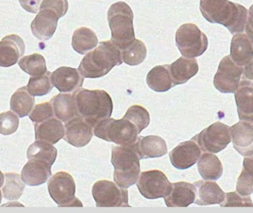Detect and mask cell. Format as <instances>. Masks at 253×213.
<instances>
[{
	"label": "cell",
	"mask_w": 253,
	"mask_h": 213,
	"mask_svg": "<svg viewBox=\"0 0 253 213\" xmlns=\"http://www.w3.org/2000/svg\"><path fill=\"white\" fill-rule=\"evenodd\" d=\"M51 73L47 71L44 75L31 77L26 86L28 92L34 96H42L47 94L53 89L50 80Z\"/></svg>",
	"instance_id": "37"
},
{
	"label": "cell",
	"mask_w": 253,
	"mask_h": 213,
	"mask_svg": "<svg viewBox=\"0 0 253 213\" xmlns=\"http://www.w3.org/2000/svg\"><path fill=\"white\" fill-rule=\"evenodd\" d=\"M108 19L111 30V43L123 50L135 39L133 13L126 3L118 1L110 7Z\"/></svg>",
	"instance_id": "5"
},
{
	"label": "cell",
	"mask_w": 253,
	"mask_h": 213,
	"mask_svg": "<svg viewBox=\"0 0 253 213\" xmlns=\"http://www.w3.org/2000/svg\"><path fill=\"white\" fill-rule=\"evenodd\" d=\"M196 198L194 184L181 181L172 184L169 193L164 199L168 208H187L195 203Z\"/></svg>",
	"instance_id": "19"
},
{
	"label": "cell",
	"mask_w": 253,
	"mask_h": 213,
	"mask_svg": "<svg viewBox=\"0 0 253 213\" xmlns=\"http://www.w3.org/2000/svg\"><path fill=\"white\" fill-rule=\"evenodd\" d=\"M25 51L23 40L16 34L6 36L0 42V67L8 68L17 63Z\"/></svg>",
	"instance_id": "17"
},
{
	"label": "cell",
	"mask_w": 253,
	"mask_h": 213,
	"mask_svg": "<svg viewBox=\"0 0 253 213\" xmlns=\"http://www.w3.org/2000/svg\"><path fill=\"white\" fill-rule=\"evenodd\" d=\"M231 138L235 150L242 156L253 154V127L250 124L239 122L230 128Z\"/></svg>",
	"instance_id": "21"
},
{
	"label": "cell",
	"mask_w": 253,
	"mask_h": 213,
	"mask_svg": "<svg viewBox=\"0 0 253 213\" xmlns=\"http://www.w3.org/2000/svg\"><path fill=\"white\" fill-rule=\"evenodd\" d=\"M124 118L136 127L139 133H141L143 129L147 128L150 124V115L148 112L140 105H132L129 107Z\"/></svg>",
	"instance_id": "38"
},
{
	"label": "cell",
	"mask_w": 253,
	"mask_h": 213,
	"mask_svg": "<svg viewBox=\"0 0 253 213\" xmlns=\"http://www.w3.org/2000/svg\"><path fill=\"white\" fill-rule=\"evenodd\" d=\"M243 69V67L236 65L230 56L223 58L214 77L215 88L223 93H235L242 80Z\"/></svg>",
	"instance_id": "11"
},
{
	"label": "cell",
	"mask_w": 253,
	"mask_h": 213,
	"mask_svg": "<svg viewBox=\"0 0 253 213\" xmlns=\"http://www.w3.org/2000/svg\"><path fill=\"white\" fill-rule=\"evenodd\" d=\"M139 161L135 144L113 147L111 163L114 167V178L117 185L128 188L137 182L140 174Z\"/></svg>",
	"instance_id": "4"
},
{
	"label": "cell",
	"mask_w": 253,
	"mask_h": 213,
	"mask_svg": "<svg viewBox=\"0 0 253 213\" xmlns=\"http://www.w3.org/2000/svg\"><path fill=\"white\" fill-rule=\"evenodd\" d=\"M57 156V150L53 144L42 141H36L33 143L27 151L28 159H34L45 161L53 165Z\"/></svg>",
	"instance_id": "32"
},
{
	"label": "cell",
	"mask_w": 253,
	"mask_h": 213,
	"mask_svg": "<svg viewBox=\"0 0 253 213\" xmlns=\"http://www.w3.org/2000/svg\"><path fill=\"white\" fill-rule=\"evenodd\" d=\"M236 191L242 196L253 193V154L244 159L243 170L238 179Z\"/></svg>",
	"instance_id": "33"
},
{
	"label": "cell",
	"mask_w": 253,
	"mask_h": 213,
	"mask_svg": "<svg viewBox=\"0 0 253 213\" xmlns=\"http://www.w3.org/2000/svg\"><path fill=\"white\" fill-rule=\"evenodd\" d=\"M53 116L54 113L50 102L36 105L29 113V118L34 124L41 123L53 118Z\"/></svg>",
	"instance_id": "40"
},
{
	"label": "cell",
	"mask_w": 253,
	"mask_h": 213,
	"mask_svg": "<svg viewBox=\"0 0 253 213\" xmlns=\"http://www.w3.org/2000/svg\"><path fill=\"white\" fill-rule=\"evenodd\" d=\"M47 188L50 197L59 208H83V204L75 196V181L68 172H59L53 175L47 183Z\"/></svg>",
	"instance_id": "8"
},
{
	"label": "cell",
	"mask_w": 253,
	"mask_h": 213,
	"mask_svg": "<svg viewBox=\"0 0 253 213\" xmlns=\"http://www.w3.org/2000/svg\"><path fill=\"white\" fill-rule=\"evenodd\" d=\"M97 36L94 31L86 27L77 28L72 39L73 48L82 55L86 54L97 46Z\"/></svg>",
	"instance_id": "30"
},
{
	"label": "cell",
	"mask_w": 253,
	"mask_h": 213,
	"mask_svg": "<svg viewBox=\"0 0 253 213\" xmlns=\"http://www.w3.org/2000/svg\"><path fill=\"white\" fill-rule=\"evenodd\" d=\"M175 44L183 56L193 59L206 51L208 40L196 25L187 23L181 25L177 31Z\"/></svg>",
	"instance_id": "7"
},
{
	"label": "cell",
	"mask_w": 253,
	"mask_h": 213,
	"mask_svg": "<svg viewBox=\"0 0 253 213\" xmlns=\"http://www.w3.org/2000/svg\"><path fill=\"white\" fill-rule=\"evenodd\" d=\"M53 113L56 119L66 123L68 121L80 116L74 94L59 93L50 100Z\"/></svg>",
	"instance_id": "26"
},
{
	"label": "cell",
	"mask_w": 253,
	"mask_h": 213,
	"mask_svg": "<svg viewBox=\"0 0 253 213\" xmlns=\"http://www.w3.org/2000/svg\"><path fill=\"white\" fill-rule=\"evenodd\" d=\"M1 199H2V195H1V190H0V203H1Z\"/></svg>",
	"instance_id": "47"
},
{
	"label": "cell",
	"mask_w": 253,
	"mask_h": 213,
	"mask_svg": "<svg viewBox=\"0 0 253 213\" xmlns=\"http://www.w3.org/2000/svg\"><path fill=\"white\" fill-rule=\"evenodd\" d=\"M230 58L240 67L249 65L253 59V44L247 34H236L232 39Z\"/></svg>",
	"instance_id": "22"
},
{
	"label": "cell",
	"mask_w": 253,
	"mask_h": 213,
	"mask_svg": "<svg viewBox=\"0 0 253 213\" xmlns=\"http://www.w3.org/2000/svg\"><path fill=\"white\" fill-rule=\"evenodd\" d=\"M93 135V128L80 116L65 123L64 139L74 147H83L87 145Z\"/></svg>",
	"instance_id": "14"
},
{
	"label": "cell",
	"mask_w": 253,
	"mask_h": 213,
	"mask_svg": "<svg viewBox=\"0 0 253 213\" xmlns=\"http://www.w3.org/2000/svg\"><path fill=\"white\" fill-rule=\"evenodd\" d=\"M93 133L98 138L119 145L129 146L138 140V129L127 119L117 120L108 119L102 121L93 128Z\"/></svg>",
	"instance_id": "6"
},
{
	"label": "cell",
	"mask_w": 253,
	"mask_h": 213,
	"mask_svg": "<svg viewBox=\"0 0 253 213\" xmlns=\"http://www.w3.org/2000/svg\"><path fill=\"white\" fill-rule=\"evenodd\" d=\"M19 118L11 111L4 112L0 114V134L11 135L19 128Z\"/></svg>",
	"instance_id": "39"
},
{
	"label": "cell",
	"mask_w": 253,
	"mask_h": 213,
	"mask_svg": "<svg viewBox=\"0 0 253 213\" xmlns=\"http://www.w3.org/2000/svg\"><path fill=\"white\" fill-rule=\"evenodd\" d=\"M171 185L165 174L158 170L141 172L137 182L140 193L147 199L165 198L169 193Z\"/></svg>",
	"instance_id": "12"
},
{
	"label": "cell",
	"mask_w": 253,
	"mask_h": 213,
	"mask_svg": "<svg viewBox=\"0 0 253 213\" xmlns=\"http://www.w3.org/2000/svg\"><path fill=\"white\" fill-rule=\"evenodd\" d=\"M197 199L195 204L200 206L220 205L225 199L224 192L214 181H200L194 183Z\"/></svg>",
	"instance_id": "23"
},
{
	"label": "cell",
	"mask_w": 253,
	"mask_h": 213,
	"mask_svg": "<svg viewBox=\"0 0 253 213\" xmlns=\"http://www.w3.org/2000/svg\"><path fill=\"white\" fill-rule=\"evenodd\" d=\"M21 173V177L25 184L28 186H39L44 184L51 176V167L48 162L39 159H28Z\"/></svg>",
	"instance_id": "20"
},
{
	"label": "cell",
	"mask_w": 253,
	"mask_h": 213,
	"mask_svg": "<svg viewBox=\"0 0 253 213\" xmlns=\"http://www.w3.org/2000/svg\"><path fill=\"white\" fill-rule=\"evenodd\" d=\"M40 6L50 7L64 16L68 10V0H43Z\"/></svg>",
	"instance_id": "42"
},
{
	"label": "cell",
	"mask_w": 253,
	"mask_h": 213,
	"mask_svg": "<svg viewBox=\"0 0 253 213\" xmlns=\"http://www.w3.org/2000/svg\"><path fill=\"white\" fill-rule=\"evenodd\" d=\"M52 84L61 93H74L83 87L84 77L79 70L61 67L50 76Z\"/></svg>",
	"instance_id": "15"
},
{
	"label": "cell",
	"mask_w": 253,
	"mask_h": 213,
	"mask_svg": "<svg viewBox=\"0 0 253 213\" xmlns=\"http://www.w3.org/2000/svg\"><path fill=\"white\" fill-rule=\"evenodd\" d=\"M231 139L230 127L220 122L212 124L192 138L202 151L211 153H219L224 150Z\"/></svg>",
	"instance_id": "9"
},
{
	"label": "cell",
	"mask_w": 253,
	"mask_h": 213,
	"mask_svg": "<svg viewBox=\"0 0 253 213\" xmlns=\"http://www.w3.org/2000/svg\"><path fill=\"white\" fill-rule=\"evenodd\" d=\"M74 96L79 114L92 128L111 118L114 104L111 96L105 90L80 88L74 92Z\"/></svg>",
	"instance_id": "2"
},
{
	"label": "cell",
	"mask_w": 253,
	"mask_h": 213,
	"mask_svg": "<svg viewBox=\"0 0 253 213\" xmlns=\"http://www.w3.org/2000/svg\"><path fill=\"white\" fill-rule=\"evenodd\" d=\"M123 62L122 52L118 47L111 41L101 42L96 49L83 58L78 70L85 78H100Z\"/></svg>",
	"instance_id": "3"
},
{
	"label": "cell",
	"mask_w": 253,
	"mask_h": 213,
	"mask_svg": "<svg viewBox=\"0 0 253 213\" xmlns=\"http://www.w3.org/2000/svg\"><path fill=\"white\" fill-rule=\"evenodd\" d=\"M147 84L156 92H165L175 86L171 78L169 65L155 67L147 76Z\"/></svg>",
	"instance_id": "28"
},
{
	"label": "cell",
	"mask_w": 253,
	"mask_h": 213,
	"mask_svg": "<svg viewBox=\"0 0 253 213\" xmlns=\"http://www.w3.org/2000/svg\"><path fill=\"white\" fill-rule=\"evenodd\" d=\"M245 31L250 40L253 38V4L248 11V22H247Z\"/></svg>",
	"instance_id": "44"
},
{
	"label": "cell",
	"mask_w": 253,
	"mask_h": 213,
	"mask_svg": "<svg viewBox=\"0 0 253 213\" xmlns=\"http://www.w3.org/2000/svg\"><path fill=\"white\" fill-rule=\"evenodd\" d=\"M19 65L22 71L31 77L44 75L47 71L45 59L39 53L24 56L19 60Z\"/></svg>",
	"instance_id": "36"
},
{
	"label": "cell",
	"mask_w": 253,
	"mask_h": 213,
	"mask_svg": "<svg viewBox=\"0 0 253 213\" xmlns=\"http://www.w3.org/2000/svg\"><path fill=\"white\" fill-rule=\"evenodd\" d=\"M135 146L140 159L162 157L168 153L166 142L158 135L138 136Z\"/></svg>",
	"instance_id": "24"
},
{
	"label": "cell",
	"mask_w": 253,
	"mask_h": 213,
	"mask_svg": "<svg viewBox=\"0 0 253 213\" xmlns=\"http://www.w3.org/2000/svg\"><path fill=\"white\" fill-rule=\"evenodd\" d=\"M200 10L208 22L224 25L232 34L245 31L248 10L242 4L228 0H200Z\"/></svg>",
	"instance_id": "1"
},
{
	"label": "cell",
	"mask_w": 253,
	"mask_h": 213,
	"mask_svg": "<svg viewBox=\"0 0 253 213\" xmlns=\"http://www.w3.org/2000/svg\"><path fill=\"white\" fill-rule=\"evenodd\" d=\"M251 41L252 42V43L253 44V38L251 39Z\"/></svg>",
	"instance_id": "48"
},
{
	"label": "cell",
	"mask_w": 253,
	"mask_h": 213,
	"mask_svg": "<svg viewBox=\"0 0 253 213\" xmlns=\"http://www.w3.org/2000/svg\"><path fill=\"white\" fill-rule=\"evenodd\" d=\"M35 103L34 96L28 92L27 87L18 89L10 99V106L12 111L19 117L28 116Z\"/></svg>",
	"instance_id": "31"
},
{
	"label": "cell",
	"mask_w": 253,
	"mask_h": 213,
	"mask_svg": "<svg viewBox=\"0 0 253 213\" xmlns=\"http://www.w3.org/2000/svg\"><path fill=\"white\" fill-rule=\"evenodd\" d=\"M62 17L59 13L47 7L40 6V12L31 22L33 34L40 40H50L57 28V22Z\"/></svg>",
	"instance_id": "13"
},
{
	"label": "cell",
	"mask_w": 253,
	"mask_h": 213,
	"mask_svg": "<svg viewBox=\"0 0 253 213\" xmlns=\"http://www.w3.org/2000/svg\"><path fill=\"white\" fill-rule=\"evenodd\" d=\"M36 141L55 144L65 136V127L60 120L54 118L35 124Z\"/></svg>",
	"instance_id": "25"
},
{
	"label": "cell",
	"mask_w": 253,
	"mask_h": 213,
	"mask_svg": "<svg viewBox=\"0 0 253 213\" xmlns=\"http://www.w3.org/2000/svg\"><path fill=\"white\" fill-rule=\"evenodd\" d=\"M202 156L197 143L193 140L184 141L178 144L169 153L171 163L177 169L185 170L193 166Z\"/></svg>",
	"instance_id": "16"
},
{
	"label": "cell",
	"mask_w": 253,
	"mask_h": 213,
	"mask_svg": "<svg viewBox=\"0 0 253 213\" xmlns=\"http://www.w3.org/2000/svg\"><path fill=\"white\" fill-rule=\"evenodd\" d=\"M248 69L250 70V73H251V76H252L253 78V59L252 62L248 65Z\"/></svg>",
	"instance_id": "46"
},
{
	"label": "cell",
	"mask_w": 253,
	"mask_h": 213,
	"mask_svg": "<svg viewBox=\"0 0 253 213\" xmlns=\"http://www.w3.org/2000/svg\"><path fill=\"white\" fill-rule=\"evenodd\" d=\"M221 208L227 207H242V208H253V203L249 196H241L237 192H231L225 194V199L220 204Z\"/></svg>",
	"instance_id": "41"
},
{
	"label": "cell",
	"mask_w": 253,
	"mask_h": 213,
	"mask_svg": "<svg viewBox=\"0 0 253 213\" xmlns=\"http://www.w3.org/2000/svg\"><path fill=\"white\" fill-rule=\"evenodd\" d=\"M92 194L98 208H130L128 205L127 190L112 181L102 180L95 183Z\"/></svg>",
	"instance_id": "10"
},
{
	"label": "cell",
	"mask_w": 253,
	"mask_h": 213,
	"mask_svg": "<svg viewBox=\"0 0 253 213\" xmlns=\"http://www.w3.org/2000/svg\"><path fill=\"white\" fill-rule=\"evenodd\" d=\"M4 180L5 182L1 190L3 197L8 201L18 200L25 190V184L22 177L19 174L5 173Z\"/></svg>",
	"instance_id": "34"
},
{
	"label": "cell",
	"mask_w": 253,
	"mask_h": 213,
	"mask_svg": "<svg viewBox=\"0 0 253 213\" xmlns=\"http://www.w3.org/2000/svg\"><path fill=\"white\" fill-rule=\"evenodd\" d=\"M235 99L241 122L253 127V83L242 80L236 91Z\"/></svg>",
	"instance_id": "18"
},
{
	"label": "cell",
	"mask_w": 253,
	"mask_h": 213,
	"mask_svg": "<svg viewBox=\"0 0 253 213\" xmlns=\"http://www.w3.org/2000/svg\"><path fill=\"white\" fill-rule=\"evenodd\" d=\"M198 170L201 176L207 181H216L223 174L221 161L215 155L205 153L199 158Z\"/></svg>",
	"instance_id": "29"
},
{
	"label": "cell",
	"mask_w": 253,
	"mask_h": 213,
	"mask_svg": "<svg viewBox=\"0 0 253 213\" xmlns=\"http://www.w3.org/2000/svg\"><path fill=\"white\" fill-rule=\"evenodd\" d=\"M121 52L123 62L130 66H135L142 63L147 56L145 44L141 40L135 39Z\"/></svg>",
	"instance_id": "35"
},
{
	"label": "cell",
	"mask_w": 253,
	"mask_h": 213,
	"mask_svg": "<svg viewBox=\"0 0 253 213\" xmlns=\"http://www.w3.org/2000/svg\"><path fill=\"white\" fill-rule=\"evenodd\" d=\"M4 182V175L0 171V188L2 187Z\"/></svg>",
	"instance_id": "45"
},
{
	"label": "cell",
	"mask_w": 253,
	"mask_h": 213,
	"mask_svg": "<svg viewBox=\"0 0 253 213\" xmlns=\"http://www.w3.org/2000/svg\"><path fill=\"white\" fill-rule=\"evenodd\" d=\"M21 6L26 11L30 13H37L40 9L41 0H19Z\"/></svg>",
	"instance_id": "43"
},
{
	"label": "cell",
	"mask_w": 253,
	"mask_h": 213,
	"mask_svg": "<svg viewBox=\"0 0 253 213\" xmlns=\"http://www.w3.org/2000/svg\"><path fill=\"white\" fill-rule=\"evenodd\" d=\"M171 78L175 85L187 83L197 74L199 65L197 60L190 58L181 57L169 65Z\"/></svg>",
	"instance_id": "27"
}]
</instances>
